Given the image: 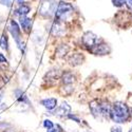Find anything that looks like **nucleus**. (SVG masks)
<instances>
[{"instance_id": "39448f33", "label": "nucleus", "mask_w": 132, "mask_h": 132, "mask_svg": "<svg viewBox=\"0 0 132 132\" xmlns=\"http://www.w3.org/2000/svg\"><path fill=\"white\" fill-rule=\"evenodd\" d=\"M10 32H11V34H12V36L14 37L16 43H17V46L18 48L21 50V51H23L24 47H23V42L21 41L20 39V28L18 26V23L16 22L15 20H11V23H10Z\"/></svg>"}, {"instance_id": "412c9836", "label": "nucleus", "mask_w": 132, "mask_h": 132, "mask_svg": "<svg viewBox=\"0 0 132 132\" xmlns=\"http://www.w3.org/2000/svg\"><path fill=\"white\" fill-rule=\"evenodd\" d=\"M62 131H63V130H62V128H61L59 125H56V126H54L53 128L47 130V132H62Z\"/></svg>"}, {"instance_id": "dca6fc26", "label": "nucleus", "mask_w": 132, "mask_h": 132, "mask_svg": "<svg viewBox=\"0 0 132 132\" xmlns=\"http://www.w3.org/2000/svg\"><path fill=\"white\" fill-rule=\"evenodd\" d=\"M69 50H70V48H69L67 45H61V46H59V47L57 48L56 53H57V55H58L59 57H64L65 55L68 54Z\"/></svg>"}, {"instance_id": "0eeeda50", "label": "nucleus", "mask_w": 132, "mask_h": 132, "mask_svg": "<svg viewBox=\"0 0 132 132\" xmlns=\"http://www.w3.org/2000/svg\"><path fill=\"white\" fill-rule=\"evenodd\" d=\"M71 106L68 104V103H65L63 102L61 105H59L57 108H55L54 110V115L55 116H58V117H65V116H68L70 113H71Z\"/></svg>"}, {"instance_id": "f3484780", "label": "nucleus", "mask_w": 132, "mask_h": 132, "mask_svg": "<svg viewBox=\"0 0 132 132\" xmlns=\"http://www.w3.org/2000/svg\"><path fill=\"white\" fill-rule=\"evenodd\" d=\"M59 78V72L57 70H52L47 73L45 79L46 80H56Z\"/></svg>"}, {"instance_id": "9b49d317", "label": "nucleus", "mask_w": 132, "mask_h": 132, "mask_svg": "<svg viewBox=\"0 0 132 132\" xmlns=\"http://www.w3.org/2000/svg\"><path fill=\"white\" fill-rule=\"evenodd\" d=\"M40 104L45 107L46 109L48 110H54L55 108H56L57 106V100L56 98H54V97H50V98H45V100H42L40 102Z\"/></svg>"}, {"instance_id": "20e7f679", "label": "nucleus", "mask_w": 132, "mask_h": 132, "mask_svg": "<svg viewBox=\"0 0 132 132\" xmlns=\"http://www.w3.org/2000/svg\"><path fill=\"white\" fill-rule=\"evenodd\" d=\"M81 42H82V45L90 51L96 45L100 43V37H98L96 34H94L93 32H86L85 34L82 35Z\"/></svg>"}, {"instance_id": "cd10ccee", "label": "nucleus", "mask_w": 132, "mask_h": 132, "mask_svg": "<svg viewBox=\"0 0 132 132\" xmlns=\"http://www.w3.org/2000/svg\"><path fill=\"white\" fill-rule=\"evenodd\" d=\"M128 132H132V129H131V130H129V131H128Z\"/></svg>"}, {"instance_id": "a878e982", "label": "nucleus", "mask_w": 132, "mask_h": 132, "mask_svg": "<svg viewBox=\"0 0 132 132\" xmlns=\"http://www.w3.org/2000/svg\"><path fill=\"white\" fill-rule=\"evenodd\" d=\"M16 1H17L19 4H23V3H24V0H16Z\"/></svg>"}, {"instance_id": "ddd939ff", "label": "nucleus", "mask_w": 132, "mask_h": 132, "mask_svg": "<svg viewBox=\"0 0 132 132\" xmlns=\"http://www.w3.org/2000/svg\"><path fill=\"white\" fill-rule=\"evenodd\" d=\"M20 24H21V28L23 29V31L26 33H30L31 31V28H32V19L31 18H28L26 16H20Z\"/></svg>"}, {"instance_id": "f257e3e1", "label": "nucleus", "mask_w": 132, "mask_h": 132, "mask_svg": "<svg viewBox=\"0 0 132 132\" xmlns=\"http://www.w3.org/2000/svg\"><path fill=\"white\" fill-rule=\"evenodd\" d=\"M130 116L128 106L123 102H115L111 105L110 118L116 124H124Z\"/></svg>"}, {"instance_id": "1a4fd4ad", "label": "nucleus", "mask_w": 132, "mask_h": 132, "mask_svg": "<svg viewBox=\"0 0 132 132\" xmlns=\"http://www.w3.org/2000/svg\"><path fill=\"white\" fill-rule=\"evenodd\" d=\"M90 52H92L94 55H100V56H102V55H107L110 53V48L107 43L100 42L92 50H90Z\"/></svg>"}, {"instance_id": "9d476101", "label": "nucleus", "mask_w": 132, "mask_h": 132, "mask_svg": "<svg viewBox=\"0 0 132 132\" xmlns=\"http://www.w3.org/2000/svg\"><path fill=\"white\" fill-rule=\"evenodd\" d=\"M69 64L72 65V67H77V65L81 64L84 61V56L79 53H74L72 55H70V57L68 59Z\"/></svg>"}, {"instance_id": "6ab92c4d", "label": "nucleus", "mask_w": 132, "mask_h": 132, "mask_svg": "<svg viewBox=\"0 0 132 132\" xmlns=\"http://www.w3.org/2000/svg\"><path fill=\"white\" fill-rule=\"evenodd\" d=\"M0 47L3 50H7L9 49V41H7V37L6 35H2L1 39H0Z\"/></svg>"}, {"instance_id": "4be33fe9", "label": "nucleus", "mask_w": 132, "mask_h": 132, "mask_svg": "<svg viewBox=\"0 0 132 132\" xmlns=\"http://www.w3.org/2000/svg\"><path fill=\"white\" fill-rule=\"evenodd\" d=\"M0 4L5 5L7 7H11V5H12V1H11V0H0Z\"/></svg>"}, {"instance_id": "a211bd4d", "label": "nucleus", "mask_w": 132, "mask_h": 132, "mask_svg": "<svg viewBox=\"0 0 132 132\" xmlns=\"http://www.w3.org/2000/svg\"><path fill=\"white\" fill-rule=\"evenodd\" d=\"M30 11H31V7L27 4H20L19 9L17 10V13L20 15V16H26L30 13Z\"/></svg>"}, {"instance_id": "aec40b11", "label": "nucleus", "mask_w": 132, "mask_h": 132, "mask_svg": "<svg viewBox=\"0 0 132 132\" xmlns=\"http://www.w3.org/2000/svg\"><path fill=\"white\" fill-rule=\"evenodd\" d=\"M43 127H45L47 130H49V129H51V128H53L54 127V124H53V122L51 119H45L43 120Z\"/></svg>"}, {"instance_id": "423d86ee", "label": "nucleus", "mask_w": 132, "mask_h": 132, "mask_svg": "<svg viewBox=\"0 0 132 132\" xmlns=\"http://www.w3.org/2000/svg\"><path fill=\"white\" fill-rule=\"evenodd\" d=\"M49 32L54 37H61L65 32L63 21H59V20L53 21V22L51 23V26H50V28H49Z\"/></svg>"}, {"instance_id": "6e6552de", "label": "nucleus", "mask_w": 132, "mask_h": 132, "mask_svg": "<svg viewBox=\"0 0 132 132\" xmlns=\"http://www.w3.org/2000/svg\"><path fill=\"white\" fill-rule=\"evenodd\" d=\"M89 109L91 111V114L94 118L98 119V118H102V110H101V101L98 100H93L90 102L89 104Z\"/></svg>"}, {"instance_id": "f8f14e48", "label": "nucleus", "mask_w": 132, "mask_h": 132, "mask_svg": "<svg viewBox=\"0 0 132 132\" xmlns=\"http://www.w3.org/2000/svg\"><path fill=\"white\" fill-rule=\"evenodd\" d=\"M60 79H61L62 85H72L75 81V76H74V74L72 72L67 71V72H64L61 75Z\"/></svg>"}, {"instance_id": "f03ea898", "label": "nucleus", "mask_w": 132, "mask_h": 132, "mask_svg": "<svg viewBox=\"0 0 132 132\" xmlns=\"http://www.w3.org/2000/svg\"><path fill=\"white\" fill-rule=\"evenodd\" d=\"M73 11H74V7L71 3L61 1L57 5L56 13H55V18H56V20L63 21L64 22V20L69 19L70 16L73 14Z\"/></svg>"}, {"instance_id": "7ed1b4c3", "label": "nucleus", "mask_w": 132, "mask_h": 132, "mask_svg": "<svg viewBox=\"0 0 132 132\" xmlns=\"http://www.w3.org/2000/svg\"><path fill=\"white\" fill-rule=\"evenodd\" d=\"M57 5L58 3L56 2V0H42L39 7V14L45 18L53 17L56 13Z\"/></svg>"}, {"instance_id": "4468645a", "label": "nucleus", "mask_w": 132, "mask_h": 132, "mask_svg": "<svg viewBox=\"0 0 132 132\" xmlns=\"http://www.w3.org/2000/svg\"><path fill=\"white\" fill-rule=\"evenodd\" d=\"M101 110H102V116L104 118L110 117V111H111V105L107 101H101Z\"/></svg>"}, {"instance_id": "b1692460", "label": "nucleus", "mask_w": 132, "mask_h": 132, "mask_svg": "<svg viewBox=\"0 0 132 132\" xmlns=\"http://www.w3.org/2000/svg\"><path fill=\"white\" fill-rule=\"evenodd\" d=\"M2 63L7 64V60H6V58H5V56L3 54H0V64H2Z\"/></svg>"}, {"instance_id": "bb28decb", "label": "nucleus", "mask_w": 132, "mask_h": 132, "mask_svg": "<svg viewBox=\"0 0 132 132\" xmlns=\"http://www.w3.org/2000/svg\"><path fill=\"white\" fill-rule=\"evenodd\" d=\"M1 100H2V95L0 94V102H1Z\"/></svg>"}, {"instance_id": "393cba45", "label": "nucleus", "mask_w": 132, "mask_h": 132, "mask_svg": "<svg viewBox=\"0 0 132 132\" xmlns=\"http://www.w3.org/2000/svg\"><path fill=\"white\" fill-rule=\"evenodd\" d=\"M111 132H123V131H122V128H120V127L115 126V127L111 128Z\"/></svg>"}, {"instance_id": "5701e85b", "label": "nucleus", "mask_w": 132, "mask_h": 132, "mask_svg": "<svg viewBox=\"0 0 132 132\" xmlns=\"http://www.w3.org/2000/svg\"><path fill=\"white\" fill-rule=\"evenodd\" d=\"M68 117H69L70 119H72V120H75V122L77 123V124H80V119H79V117H77L76 115H73V114L70 113V114L68 115Z\"/></svg>"}, {"instance_id": "2eb2a0df", "label": "nucleus", "mask_w": 132, "mask_h": 132, "mask_svg": "<svg viewBox=\"0 0 132 132\" xmlns=\"http://www.w3.org/2000/svg\"><path fill=\"white\" fill-rule=\"evenodd\" d=\"M14 94H15V96L17 97L18 102H20V103H27V104H29V100H28L27 95L23 93V91L21 90V89H16V90L14 91Z\"/></svg>"}]
</instances>
